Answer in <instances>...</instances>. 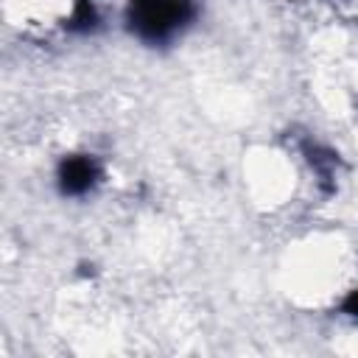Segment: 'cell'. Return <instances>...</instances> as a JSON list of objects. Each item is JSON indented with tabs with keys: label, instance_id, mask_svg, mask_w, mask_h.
<instances>
[{
	"label": "cell",
	"instance_id": "cell-1",
	"mask_svg": "<svg viewBox=\"0 0 358 358\" xmlns=\"http://www.w3.org/2000/svg\"><path fill=\"white\" fill-rule=\"evenodd\" d=\"M196 17V0H126L123 6L126 31L148 48L173 45L176 39L185 36Z\"/></svg>",
	"mask_w": 358,
	"mask_h": 358
},
{
	"label": "cell",
	"instance_id": "cell-2",
	"mask_svg": "<svg viewBox=\"0 0 358 358\" xmlns=\"http://www.w3.org/2000/svg\"><path fill=\"white\" fill-rule=\"evenodd\" d=\"M53 182L62 199H87L103 182V162L90 151L62 154L53 171Z\"/></svg>",
	"mask_w": 358,
	"mask_h": 358
},
{
	"label": "cell",
	"instance_id": "cell-3",
	"mask_svg": "<svg viewBox=\"0 0 358 358\" xmlns=\"http://www.w3.org/2000/svg\"><path fill=\"white\" fill-rule=\"evenodd\" d=\"M302 157L308 162V168L316 173V182L324 193H333L336 190V176H338V154L316 140H302Z\"/></svg>",
	"mask_w": 358,
	"mask_h": 358
},
{
	"label": "cell",
	"instance_id": "cell-4",
	"mask_svg": "<svg viewBox=\"0 0 358 358\" xmlns=\"http://www.w3.org/2000/svg\"><path fill=\"white\" fill-rule=\"evenodd\" d=\"M64 28L70 34H92V31H98L101 28V11H98L95 0H76Z\"/></svg>",
	"mask_w": 358,
	"mask_h": 358
},
{
	"label": "cell",
	"instance_id": "cell-5",
	"mask_svg": "<svg viewBox=\"0 0 358 358\" xmlns=\"http://www.w3.org/2000/svg\"><path fill=\"white\" fill-rule=\"evenodd\" d=\"M338 313L347 316V319H358V285H352V288L341 296V302H338Z\"/></svg>",
	"mask_w": 358,
	"mask_h": 358
}]
</instances>
